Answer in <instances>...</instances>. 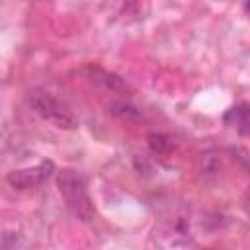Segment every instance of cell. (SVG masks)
I'll return each instance as SVG.
<instances>
[{
    "label": "cell",
    "instance_id": "1",
    "mask_svg": "<svg viewBox=\"0 0 250 250\" xmlns=\"http://www.w3.org/2000/svg\"><path fill=\"white\" fill-rule=\"evenodd\" d=\"M57 186L68 205V209L84 223H90L96 217V207L92 203V197L88 193L86 178L70 168H64L57 176Z\"/></svg>",
    "mask_w": 250,
    "mask_h": 250
},
{
    "label": "cell",
    "instance_id": "2",
    "mask_svg": "<svg viewBox=\"0 0 250 250\" xmlns=\"http://www.w3.org/2000/svg\"><path fill=\"white\" fill-rule=\"evenodd\" d=\"M29 105L41 119L53 123L59 129H74L78 125V119L72 113V109L66 104H62L59 98H55L51 92L31 90L29 92Z\"/></svg>",
    "mask_w": 250,
    "mask_h": 250
},
{
    "label": "cell",
    "instance_id": "3",
    "mask_svg": "<svg viewBox=\"0 0 250 250\" xmlns=\"http://www.w3.org/2000/svg\"><path fill=\"white\" fill-rule=\"evenodd\" d=\"M55 172V164L53 160H41L35 166L29 168H20L8 174V184L16 189H31L41 186L43 182H47Z\"/></svg>",
    "mask_w": 250,
    "mask_h": 250
},
{
    "label": "cell",
    "instance_id": "4",
    "mask_svg": "<svg viewBox=\"0 0 250 250\" xmlns=\"http://www.w3.org/2000/svg\"><path fill=\"white\" fill-rule=\"evenodd\" d=\"M225 125L234 127L240 135H248L250 129V115H248V104H238L232 105L230 109H227V113L223 115Z\"/></svg>",
    "mask_w": 250,
    "mask_h": 250
},
{
    "label": "cell",
    "instance_id": "5",
    "mask_svg": "<svg viewBox=\"0 0 250 250\" xmlns=\"http://www.w3.org/2000/svg\"><path fill=\"white\" fill-rule=\"evenodd\" d=\"M88 72H90V80L102 84V86L107 88V90H119V92H121V90L127 88V86L123 84V80H121L117 74L107 72V70H104V68H100V66H90Z\"/></svg>",
    "mask_w": 250,
    "mask_h": 250
},
{
    "label": "cell",
    "instance_id": "6",
    "mask_svg": "<svg viewBox=\"0 0 250 250\" xmlns=\"http://www.w3.org/2000/svg\"><path fill=\"white\" fill-rule=\"evenodd\" d=\"M148 145H150V148H152L154 152H158V154H168V152L172 150V141H170V137L160 135V133L148 135Z\"/></svg>",
    "mask_w": 250,
    "mask_h": 250
}]
</instances>
